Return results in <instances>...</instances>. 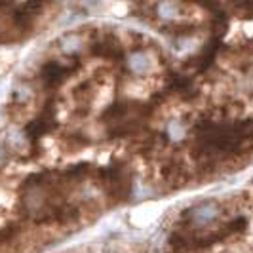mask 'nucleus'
<instances>
[{"instance_id":"1","label":"nucleus","mask_w":253,"mask_h":253,"mask_svg":"<svg viewBox=\"0 0 253 253\" xmlns=\"http://www.w3.org/2000/svg\"><path fill=\"white\" fill-rule=\"evenodd\" d=\"M69 72L67 67H63L61 63H57V61H50L44 65V69H42V80L46 82V86H57L59 82H63V78H65V74Z\"/></svg>"},{"instance_id":"2","label":"nucleus","mask_w":253,"mask_h":253,"mask_svg":"<svg viewBox=\"0 0 253 253\" xmlns=\"http://www.w3.org/2000/svg\"><path fill=\"white\" fill-rule=\"evenodd\" d=\"M51 120L50 118H44V116H40L38 120H33L27 128H25V132H27V135L31 139H38L42 137L44 134L48 132H51V128H53V124H50Z\"/></svg>"},{"instance_id":"3","label":"nucleus","mask_w":253,"mask_h":253,"mask_svg":"<svg viewBox=\"0 0 253 253\" xmlns=\"http://www.w3.org/2000/svg\"><path fill=\"white\" fill-rule=\"evenodd\" d=\"M215 217H217V207L213 204H202V206L192 209V219L200 225H206L209 221H213Z\"/></svg>"},{"instance_id":"4","label":"nucleus","mask_w":253,"mask_h":253,"mask_svg":"<svg viewBox=\"0 0 253 253\" xmlns=\"http://www.w3.org/2000/svg\"><path fill=\"white\" fill-rule=\"evenodd\" d=\"M149 57L145 55V53H135V55H132V59H130V67L132 70H135V72H145V70L149 69Z\"/></svg>"},{"instance_id":"5","label":"nucleus","mask_w":253,"mask_h":253,"mask_svg":"<svg viewBox=\"0 0 253 253\" xmlns=\"http://www.w3.org/2000/svg\"><path fill=\"white\" fill-rule=\"evenodd\" d=\"M61 44H63V50H65V51H72V50H76V48L80 46V38L74 36V34H69V36H63V38H61Z\"/></svg>"},{"instance_id":"6","label":"nucleus","mask_w":253,"mask_h":253,"mask_svg":"<svg viewBox=\"0 0 253 253\" xmlns=\"http://www.w3.org/2000/svg\"><path fill=\"white\" fill-rule=\"evenodd\" d=\"M158 12H160L164 17H173L175 16V6L173 4H162L160 8H158Z\"/></svg>"},{"instance_id":"7","label":"nucleus","mask_w":253,"mask_h":253,"mask_svg":"<svg viewBox=\"0 0 253 253\" xmlns=\"http://www.w3.org/2000/svg\"><path fill=\"white\" fill-rule=\"evenodd\" d=\"M169 134H171V137L173 139H181L183 137V126L177 124V122H173V124L169 126Z\"/></svg>"},{"instance_id":"8","label":"nucleus","mask_w":253,"mask_h":253,"mask_svg":"<svg viewBox=\"0 0 253 253\" xmlns=\"http://www.w3.org/2000/svg\"><path fill=\"white\" fill-rule=\"evenodd\" d=\"M14 232H16L14 229H4V230H0V242H6V240H10V238L14 236Z\"/></svg>"},{"instance_id":"9","label":"nucleus","mask_w":253,"mask_h":253,"mask_svg":"<svg viewBox=\"0 0 253 253\" xmlns=\"http://www.w3.org/2000/svg\"><path fill=\"white\" fill-rule=\"evenodd\" d=\"M0 156H2V147H0Z\"/></svg>"},{"instance_id":"10","label":"nucleus","mask_w":253,"mask_h":253,"mask_svg":"<svg viewBox=\"0 0 253 253\" xmlns=\"http://www.w3.org/2000/svg\"><path fill=\"white\" fill-rule=\"evenodd\" d=\"M0 8H2V6H0Z\"/></svg>"}]
</instances>
